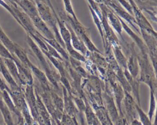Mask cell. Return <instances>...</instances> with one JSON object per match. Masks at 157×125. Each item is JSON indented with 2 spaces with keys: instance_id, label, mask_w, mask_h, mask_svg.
Instances as JSON below:
<instances>
[{
  "instance_id": "20",
  "label": "cell",
  "mask_w": 157,
  "mask_h": 125,
  "mask_svg": "<svg viewBox=\"0 0 157 125\" xmlns=\"http://www.w3.org/2000/svg\"><path fill=\"white\" fill-rule=\"evenodd\" d=\"M25 11V12L30 17L39 15L37 7L29 0H18V4Z\"/></svg>"
},
{
  "instance_id": "35",
  "label": "cell",
  "mask_w": 157,
  "mask_h": 125,
  "mask_svg": "<svg viewBox=\"0 0 157 125\" xmlns=\"http://www.w3.org/2000/svg\"><path fill=\"white\" fill-rule=\"evenodd\" d=\"M87 1L89 4V6L94 10V12L98 15V16L100 18V19H101L102 13H101V9L99 8V4L98 3H96L94 0H87Z\"/></svg>"
},
{
  "instance_id": "1",
  "label": "cell",
  "mask_w": 157,
  "mask_h": 125,
  "mask_svg": "<svg viewBox=\"0 0 157 125\" xmlns=\"http://www.w3.org/2000/svg\"><path fill=\"white\" fill-rule=\"evenodd\" d=\"M137 56L140 69L139 81L146 83L149 86L150 89H153L156 93L157 80L153 66L151 63L150 62L148 53L140 52L139 54H137Z\"/></svg>"
},
{
  "instance_id": "17",
  "label": "cell",
  "mask_w": 157,
  "mask_h": 125,
  "mask_svg": "<svg viewBox=\"0 0 157 125\" xmlns=\"http://www.w3.org/2000/svg\"><path fill=\"white\" fill-rule=\"evenodd\" d=\"M29 69H31V72L34 74V75L36 76L37 79L39 80L40 85L44 88V90L50 91L49 84H48L49 81H48L45 72L42 71L40 69H39L37 67H36L33 63L29 66Z\"/></svg>"
},
{
  "instance_id": "21",
  "label": "cell",
  "mask_w": 157,
  "mask_h": 125,
  "mask_svg": "<svg viewBox=\"0 0 157 125\" xmlns=\"http://www.w3.org/2000/svg\"><path fill=\"white\" fill-rule=\"evenodd\" d=\"M115 59L123 70L127 69V59L121 51L120 45L111 47Z\"/></svg>"
},
{
  "instance_id": "26",
  "label": "cell",
  "mask_w": 157,
  "mask_h": 125,
  "mask_svg": "<svg viewBox=\"0 0 157 125\" xmlns=\"http://www.w3.org/2000/svg\"><path fill=\"white\" fill-rule=\"evenodd\" d=\"M141 10L153 12L157 8V0H133Z\"/></svg>"
},
{
  "instance_id": "44",
  "label": "cell",
  "mask_w": 157,
  "mask_h": 125,
  "mask_svg": "<svg viewBox=\"0 0 157 125\" xmlns=\"http://www.w3.org/2000/svg\"><path fill=\"white\" fill-rule=\"evenodd\" d=\"M31 125H39V124L37 123V121H33V123H32V124Z\"/></svg>"
},
{
  "instance_id": "36",
  "label": "cell",
  "mask_w": 157,
  "mask_h": 125,
  "mask_svg": "<svg viewBox=\"0 0 157 125\" xmlns=\"http://www.w3.org/2000/svg\"><path fill=\"white\" fill-rule=\"evenodd\" d=\"M117 2H118V4H120L131 15H132L134 17V14H133V11L131 7V6L130 5L129 2L126 1V0H117Z\"/></svg>"
},
{
  "instance_id": "12",
  "label": "cell",
  "mask_w": 157,
  "mask_h": 125,
  "mask_svg": "<svg viewBox=\"0 0 157 125\" xmlns=\"http://www.w3.org/2000/svg\"><path fill=\"white\" fill-rule=\"evenodd\" d=\"M66 27L69 29L70 33H71V45L72 47L77 51H79L82 55H83L85 57L86 55L88 53V48H86V45L83 43V42L76 35V34L74 32V31L72 30L70 25L64 22Z\"/></svg>"
},
{
  "instance_id": "29",
  "label": "cell",
  "mask_w": 157,
  "mask_h": 125,
  "mask_svg": "<svg viewBox=\"0 0 157 125\" xmlns=\"http://www.w3.org/2000/svg\"><path fill=\"white\" fill-rule=\"evenodd\" d=\"M51 97L53 103L56 108V109L62 113H64V100L58 94L55 92L50 91Z\"/></svg>"
},
{
  "instance_id": "39",
  "label": "cell",
  "mask_w": 157,
  "mask_h": 125,
  "mask_svg": "<svg viewBox=\"0 0 157 125\" xmlns=\"http://www.w3.org/2000/svg\"><path fill=\"white\" fill-rule=\"evenodd\" d=\"M131 125H142V123L138 120L137 118L132 119L131 122Z\"/></svg>"
},
{
  "instance_id": "27",
  "label": "cell",
  "mask_w": 157,
  "mask_h": 125,
  "mask_svg": "<svg viewBox=\"0 0 157 125\" xmlns=\"http://www.w3.org/2000/svg\"><path fill=\"white\" fill-rule=\"evenodd\" d=\"M0 42L8 49V50L12 53H13V50L15 43L13 42L6 34L4 32L0 26Z\"/></svg>"
},
{
  "instance_id": "42",
  "label": "cell",
  "mask_w": 157,
  "mask_h": 125,
  "mask_svg": "<svg viewBox=\"0 0 157 125\" xmlns=\"http://www.w3.org/2000/svg\"><path fill=\"white\" fill-rule=\"evenodd\" d=\"M18 125H26L25 120L23 118V116H21V117H20L19 118H18Z\"/></svg>"
},
{
  "instance_id": "45",
  "label": "cell",
  "mask_w": 157,
  "mask_h": 125,
  "mask_svg": "<svg viewBox=\"0 0 157 125\" xmlns=\"http://www.w3.org/2000/svg\"><path fill=\"white\" fill-rule=\"evenodd\" d=\"M34 1H35V2H36V1H39V0H34Z\"/></svg>"
},
{
  "instance_id": "23",
  "label": "cell",
  "mask_w": 157,
  "mask_h": 125,
  "mask_svg": "<svg viewBox=\"0 0 157 125\" xmlns=\"http://www.w3.org/2000/svg\"><path fill=\"white\" fill-rule=\"evenodd\" d=\"M12 55H14L21 63H22L24 65L28 66L29 68V66H31L32 63L29 59L26 51L16 43L15 44L13 53Z\"/></svg>"
},
{
  "instance_id": "5",
  "label": "cell",
  "mask_w": 157,
  "mask_h": 125,
  "mask_svg": "<svg viewBox=\"0 0 157 125\" xmlns=\"http://www.w3.org/2000/svg\"><path fill=\"white\" fill-rule=\"evenodd\" d=\"M24 95L31 114L33 119L35 121H37L39 116V113L36 105V91L33 86V85H26Z\"/></svg>"
},
{
  "instance_id": "32",
  "label": "cell",
  "mask_w": 157,
  "mask_h": 125,
  "mask_svg": "<svg viewBox=\"0 0 157 125\" xmlns=\"http://www.w3.org/2000/svg\"><path fill=\"white\" fill-rule=\"evenodd\" d=\"M72 97L74 103L75 104V106H77L78 110L80 112L83 113L86 109V102L83 100L82 97H76L72 96Z\"/></svg>"
},
{
  "instance_id": "41",
  "label": "cell",
  "mask_w": 157,
  "mask_h": 125,
  "mask_svg": "<svg viewBox=\"0 0 157 125\" xmlns=\"http://www.w3.org/2000/svg\"><path fill=\"white\" fill-rule=\"evenodd\" d=\"M96 3H98V4H102L104 5H106V4L110 1V0H94Z\"/></svg>"
},
{
  "instance_id": "18",
  "label": "cell",
  "mask_w": 157,
  "mask_h": 125,
  "mask_svg": "<svg viewBox=\"0 0 157 125\" xmlns=\"http://www.w3.org/2000/svg\"><path fill=\"white\" fill-rule=\"evenodd\" d=\"M39 35L40 37L48 44H49L50 46H52L54 49H55L58 53L61 56V57L63 58V59L66 61H68L69 60V55L68 53L66 51V49L55 39H47L45 38L44 37L42 36L40 33Z\"/></svg>"
},
{
  "instance_id": "25",
  "label": "cell",
  "mask_w": 157,
  "mask_h": 125,
  "mask_svg": "<svg viewBox=\"0 0 157 125\" xmlns=\"http://www.w3.org/2000/svg\"><path fill=\"white\" fill-rule=\"evenodd\" d=\"M0 111L6 125H14L11 112L3 101L2 97H0Z\"/></svg>"
},
{
  "instance_id": "9",
  "label": "cell",
  "mask_w": 157,
  "mask_h": 125,
  "mask_svg": "<svg viewBox=\"0 0 157 125\" xmlns=\"http://www.w3.org/2000/svg\"><path fill=\"white\" fill-rule=\"evenodd\" d=\"M102 97L104 99L105 103V109L109 114L110 118L111 119L113 123L115 120L120 116V114L115 104L113 97L112 95L109 94L107 92H104L102 94Z\"/></svg>"
},
{
  "instance_id": "14",
  "label": "cell",
  "mask_w": 157,
  "mask_h": 125,
  "mask_svg": "<svg viewBox=\"0 0 157 125\" xmlns=\"http://www.w3.org/2000/svg\"><path fill=\"white\" fill-rule=\"evenodd\" d=\"M119 17V19H120L121 23L123 29H124V30L127 32V34L136 42V45L139 48V49L140 50V52H145V53H148V49L147 46L146 45L145 42L143 41L136 33H134V32L127 25L126 23H125V22L124 21V20L122 18H121L120 17Z\"/></svg>"
},
{
  "instance_id": "2",
  "label": "cell",
  "mask_w": 157,
  "mask_h": 125,
  "mask_svg": "<svg viewBox=\"0 0 157 125\" xmlns=\"http://www.w3.org/2000/svg\"><path fill=\"white\" fill-rule=\"evenodd\" d=\"M60 19H61L64 22L67 23L76 35L83 42L86 48L91 52H98L100 53V51L97 48V47L93 44L89 36L88 29L85 28L78 19H74L70 15L67 14L66 12H61L59 13Z\"/></svg>"
},
{
  "instance_id": "33",
  "label": "cell",
  "mask_w": 157,
  "mask_h": 125,
  "mask_svg": "<svg viewBox=\"0 0 157 125\" xmlns=\"http://www.w3.org/2000/svg\"><path fill=\"white\" fill-rule=\"evenodd\" d=\"M63 4H64V10H65L67 14L70 15L74 19H77V17L75 14L74 11L71 0H63Z\"/></svg>"
},
{
  "instance_id": "24",
  "label": "cell",
  "mask_w": 157,
  "mask_h": 125,
  "mask_svg": "<svg viewBox=\"0 0 157 125\" xmlns=\"http://www.w3.org/2000/svg\"><path fill=\"white\" fill-rule=\"evenodd\" d=\"M2 60L7 70L11 74V75L13 77L15 81L20 85V80H19V77H18V70L17 64L13 61V59H8V58H2Z\"/></svg>"
},
{
  "instance_id": "31",
  "label": "cell",
  "mask_w": 157,
  "mask_h": 125,
  "mask_svg": "<svg viewBox=\"0 0 157 125\" xmlns=\"http://www.w3.org/2000/svg\"><path fill=\"white\" fill-rule=\"evenodd\" d=\"M136 108L137 115L140 119V121L142 123V125H152L151 121L148 115L144 113V112L140 108V106L137 103L136 104Z\"/></svg>"
},
{
  "instance_id": "6",
  "label": "cell",
  "mask_w": 157,
  "mask_h": 125,
  "mask_svg": "<svg viewBox=\"0 0 157 125\" xmlns=\"http://www.w3.org/2000/svg\"><path fill=\"white\" fill-rule=\"evenodd\" d=\"M123 102L127 117L126 118V121L129 120L131 122L132 119H136V116L138 115L136 108V102L134 100V97L130 93L124 91V97Z\"/></svg>"
},
{
  "instance_id": "38",
  "label": "cell",
  "mask_w": 157,
  "mask_h": 125,
  "mask_svg": "<svg viewBox=\"0 0 157 125\" xmlns=\"http://www.w3.org/2000/svg\"><path fill=\"white\" fill-rule=\"evenodd\" d=\"M156 95V109H155V120L153 123V125H157V89L155 93Z\"/></svg>"
},
{
  "instance_id": "47",
  "label": "cell",
  "mask_w": 157,
  "mask_h": 125,
  "mask_svg": "<svg viewBox=\"0 0 157 125\" xmlns=\"http://www.w3.org/2000/svg\"><path fill=\"white\" fill-rule=\"evenodd\" d=\"M126 125H129V124H128V123H127V124H126Z\"/></svg>"
},
{
  "instance_id": "7",
  "label": "cell",
  "mask_w": 157,
  "mask_h": 125,
  "mask_svg": "<svg viewBox=\"0 0 157 125\" xmlns=\"http://www.w3.org/2000/svg\"><path fill=\"white\" fill-rule=\"evenodd\" d=\"M130 5L131 6L134 17L135 18L137 25L139 28L142 29L145 31H147L149 29H153L151 24L144 15L142 12V10L139 8V7L136 5L135 2L133 0H128Z\"/></svg>"
},
{
  "instance_id": "40",
  "label": "cell",
  "mask_w": 157,
  "mask_h": 125,
  "mask_svg": "<svg viewBox=\"0 0 157 125\" xmlns=\"http://www.w3.org/2000/svg\"><path fill=\"white\" fill-rule=\"evenodd\" d=\"M145 12H146L149 15H150V18H151V19L153 20V21H155L156 23H157V19L154 17V15H153V13H152V12H151V11H150V10H144Z\"/></svg>"
},
{
  "instance_id": "16",
  "label": "cell",
  "mask_w": 157,
  "mask_h": 125,
  "mask_svg": "<svg viewBox=\"0 0 157 125\" xmlns=\"http://www.w3.org/2000/svg\"><path fill=\"white\" fill-rule=\"evenodd\" d=\"M0 64H1V72L2 73L6 81L9 84L10 91L21 89L20 88V85L15 81L13 77L11 75V74L7 70L6 66L4 63L2 58L1 57H0Z\"/></svg>"
},
{
  "instance_id": "8",
  "label": "cell",
  "mask_w": 157,
  "mask_h": 125,
  "mask_svg": "<svg viewBox=\"0 0 157 125\" xmlns=\"http://www.w3.org/2000/svg\"><path fill=\"white\" fill-rule=\"evenodd\" d=\"M34 27L40 34L47 39H55L53 32H52L48 25L42 20L39 15L31 18Z\"/></svg>"
},
{
  "instance_id": "3",
  "label": "cell",
  "mask_w": 157,
  "mask_h": 125,
  "mask_svg": "<svg viewBox=\"0 0 157 125\" xmlns=\"http://www.w3.org/2000/svg\"><path fill=\"white\" fill-rule=\"evenodd\" d=\"M105 6L110 7L118 17L126 20L128 23L131 25L133 28L135 29L137 32L140 33V29L135 18L129 14L124 8L121 7V6L118 2L112 0H110Z\"/></svg>"
},
{
  "instance_id": "37",
  "label": "cell",
  "mask_w": 157,
  "mask_h": 125,
  "mask_svg": "<svg viewBox=\"0 0 157 125\" xmlns=\"http://www.w3.org/2000/svg\"><path fill=\"white\" fill-rule=\"evenodd\" d=\"M128 121L124 116H120L113 123V125H126Z\"/></svg>"
},
{
  "instance_id": "28",
  "label": "cell",
  "mask_w": 157,
  "mask_h": 125,
  "mask_svg": "<svg viewBox=\"0 0 157 125\" xmlns=\"http://www.w3.org/2000/svg\"><path fill=\"white\" fill-rule=\"evenodd\" d=\"M88 7L90 9V11L91 13L94 22L95 23V25H96L98 29L99 32V34L102 37V42H103V44H104V31H103V28H102V23H101V20L100 19V18L98 16V15L96 13V12H94V10L88 5Z\"/></svg>"
},
{
  "instance_id": "22",
  "label": "cell",
  "mask_w": 157,
  "mask_h": 125,
  "mask_svg": "<svg viewBox=\"0 0 157 125\" xmlns=\"http://www.w3.org/2000/svg\"><path fill=\"white\" fill-rule=\"evenodd\" d=\"M114 72L115 74L116 78L117 79L118 83L122 86L123 90L126 92L130 93L131 92V88L124 74V72L122 68L120 66L114 71Z\"/></svg>"
},
{
  "instance_id": "15",
  "label": "cell",
  "mask_w": 157,
  "mask_h": 125,
  "mask_svg": "<svg viewBox=\"0 0 157 125\" xmlns=\"http://www.w3.org/2000/svg\"><path fill=\"white\" fill-rule=\"evenodd\" d=\"M124 74L128 81L131 88V92L134 96V97L136 99V103L140 106V95H139V85L140 81L139 78L133 77L131 74L129 72L127 69L123 70Z\"/></svg>"
},
{
  "instance_id": "11",
  "label": "cell",
  "mask_w": 157,
  "mask_h": 125,
  "mask_svg": "<svg viewBox=\"0 0 157 125\" xmlns=\"http://www.w3.org/2000/svg\"><path fill=\"white\" fill-rule=\"evenodd\" d=\"M105 10L106 13V17L110 25L112 26L115 31L122 37L123 27L121 23L118 15L109 7L105 5Z\"/></svg>"
},
{
  "instance_id": "30",
  "label": "cell",
  "mask_w": 157,
  "mask_h": 125,
  "mask_svg": "<svg viewBox=\"0 0 157 125\" xmlns=\"http://www.w3.org/2000/svg\"><path fill=\"white\" fill-rule=\"evenodd\" d=\"M156 106V100L155 98V93L153 89H150V105L149 110L148 112V116L151 121L153 116L155 112Z\"/></svg>"
},
{
  "instance_id": "43",
  "label": "cell",
  "mask_w": 157,
  "mask_h": 125,
  "mask_svg": "<svg viewBox=\"0 0 157 125\" xmlns=\"http://www.w3.org/2000/svg\"><path fill=\"white\" fill-rule=\"evenodd\" d=\"M152 12L153 15H154V17L157 19V8L153 12Z\"/></svg>"
},
{
  "instance_id": "34",
  "label": "cell",
  "mask_w": 157,
  "mask_h": 125,
  "mask_svg": "<svg viewBox=\"0 0 157 125\" xmlns=\"http://www.w3.org/2000/svg\"><path fill=\"white\" fill-rule=\"evenodd\" d=\"M0 57L2 58H8L13 59V55L8 49L0 42Z\"/></svg>"
},
{
  "instance_id": "46",
  "label": "cell",
  "mask_w": 157,
  "mask_h": 125,
  "mask_svg": "<svg viewBox=\"0 0 157 125\" xmlns=\"http://www.w3.org/2000/svg\"><path fill=\"white\" fill-rule=\"evenodd\" d=\"M0 72H1V64H0Z\"/></svg>"
},
{
  "instance_id": "10",
  "label": "cell",
  "mask_w": 157,
  "mask_h": 125,
  "mask_svg": "<svg viewBox=\"0 0 157 125\" xmlns=\"http://www.w3.org/2000/svg\"><path fill=\"white\" fill-rule=\"evenodd\" d=\"M63 100H64V112L72 117H75L79 111L74 104L72 95H71L67 89L63 86Z\"/></svg>"
},
{
  "instance_id": "4",
  "label": "cell",
  "mask_w": 157,
  "mask_h": 125,
  "mask_svg": "<svg viewBox=\"0 0 157 125\" xmlns=\"http://www.w3.org/2000/svg\"><path fill=\"white\" fill-rule=\"evenodd\" d=\"M134 45V43L131 44H126V47L128 48L126 51L128 55V58H126L127 69L133 77L137 78L139 74L140 69L137 53H136Z\"/></svg>"
},
{
  "instance_id": "13",
  "label": "cell",
  "mask_w": 157,
  "mask_h": 125,
  "mask_svg": "<svg viewBox=\"0 0 157 125\" xmlns=\"http://www.w3.org/2000/svg\"><path fill=\"white\" fill-rule=\"evenodd\" d=\"M111 88L112 89L114 97L115 98L116 105L118 108L120 116H124L122 110V105H121V103L124 97V91L123 90L122 86L118 83V81H115L114 83H113L111 85Z\"/></svg>"
},
{
  "instance_id": "19",
  "label": "cell",
  "mask_w": 157,
  "mask_h": 125,
  "mask_svg": "<svg viewBox=\"0 0 157 125\" xmlns=\"http://www.w3.org/2000/svg\"><path fill=\"white\" fill-rule=\"evenodd\" d=\"M1 96H2V99L3 101L4 102L6 105L7 106V107L9 108L10 111L11 112L13 113L17 116L18 118L21 117L22 116L21 114V112L15 107V105L13 103V101L9 91L6 89L2 91Z\"/></svg>"
},
{
  "instance_id": "48",
  "label": "cell",
  "mask_w": 157,
  "mask_h": 125,
  "mask_svg": "<svg viewBox=\"0 0 157 125\" xmlns=\"http://www.w3.org/2000/svg\"></svg>"
}]
</instances>
